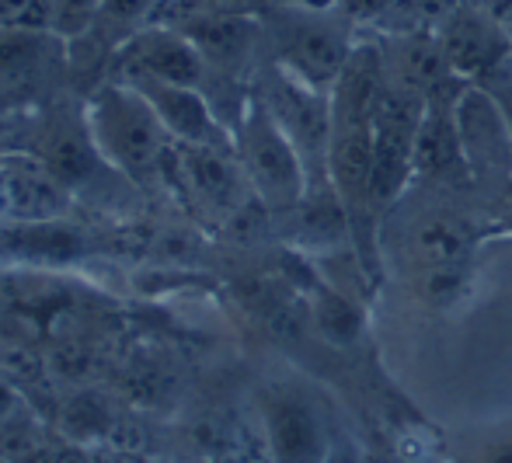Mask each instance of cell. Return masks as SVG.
<instances>
[{
	"mask_svg": "<svg viewBox=\"0 0 512 463\" xmlns=\"http://www.w3.org/2000/svg\"><path fill=\"white\" fill-rule=\"evenodd\" d=\"M88 126L98 150L140 195L168 192V168L175 140L154 105L129 81L102 77L88 88Z\"/></svg>",
	"mask_w": 512,
	"mask_h": 463,
	"instance_id": "obj_1",
	"label": "cell"
},
{
	"mask_svg": "<svg viewBox=\"0 0 512 463\" xmlns=\"http://www.w3.org/2000/svg\"><path fill=\"white\" fill-rule=\"evenodd\" d=\"M32 129L35 133L28 150H35L46 161V168L74 195L77 206L119 209L133 199H143L98 150L88 126V94H49L39 105Z\"/></svg>",
	"mask_w": 512,
	"mask_h": 463,
	"instance_id": "obj_2",
	"label": "cell"
},
{
	"mask_svg": "<svg viewBox=\"0 0 512 463\" xmlns=\"http://www.w3.org/2000/svg\"><path fill=\"white\" fill-rule=\"evenodd\" d=\"M265 56L317 91H331L359 46V21L342 7L272 4L262 14Z\"/></svg>",
	"mask_w": 512,
	"mask_h": 463,
	"instance_id": "obj_3",
	"label": "cell"
},
{
	"mask_svg": "<svg viewBox=\"0 0 512 463\" xmlns=\"http://www.w3.org/2000/svg\"><path fill=\"white\" fill-rule=\"evenodd\" d=\"M234 154L248 175L251 192L272 216H286L310 192L304 157L255 91H251L241 119L234 122Z\"/></svg>",
	"mask_w": 512,
	"mask_h": 463,
	"instance_id": "obj_4",
	"label": "cell"
},
{
	"mask_svg": "<svg viewBox=\"0 0 512 463\" xmlns=\"http://www.w3.org/2000/svg\"><path fill=\"white\" fill-rule=\"evenodd\" d=\"M258 429L269 463H328L335 439L321 401L297 380H265L258 387Z\"/></svg>",
	"mask_w": 512,
	"mask_h": 463,
	"instance_id": "obj_5",
	"label": "cell"
},
{
	"mask_svg": "<svg viewBox=\"0 0 512 463\" xmlns=\"http://www.w3.org/2000/svg\"><path fill=\"white\" fill-rule=\"evenodd\" d=\"M168 195H178L196 216H209L220 227L241 220L248 209L262 206L251 192L248 175L234 147H189L175 143L168 168Z\"/></svg>",
	"mask_w": 512,
	"mask_h": 463,
	"instance_id": "obj_6",
	"label": "cell"
},
{
	"mask_svg": "<svg viewBox=\"0 0 512 463\" xmlns=\"http://www.w3.org/2000/svg\"><path fill=\"white\" fill-rule=\"evenodd\" d=\"M251 91L269 105L276 122L286 129L293 147L300 150L310 175V188H324L328 182V147H331V91H317L272 63L269 56L255 70Z\"/></svg>",
	"mask_w": 512,
	"mask_h": 463,
	"instance_id": "obj_7",
	"label": "cell"
},
{
	"mask_svg": "<svg viewBox=\"0 0 512 463\" xmlns=\"http://www.w3.org/2000/svg\"><path fill=\"white\" fill-rule=\"evenodd\" d=\"M425 94L387 77L373 105V206L384 216L415 178V136L422 126Z\"/></svg>",
	"mask_w": 512,
	"mask_h": 463,
	"instance_id": "obj_8",
	"label": "cell"
},
{
	"mask_svg": "<svg viewBox=\"0 0 512 463\" xmlns=\"http://www.w3.org/2000/svg\"><path fill=\"white\" fill-rule=\"evenodd\" d=\"M70 77V46L39 28H0V108L42 105Z\"/></svg>",
	"mask_w": 512,
	"mask_h": 463,
	"instance_id": "obj_9",
	"label": "cell"
},
{
	"mask_svg": "<svg viewBox=\"0 0 512 463\" xmlns=\"http://www.w3.org/2000/svg\"><path fill=\"white\" fill-rule=\"evenodd\" d=\"M443 56L450 70L467 84H492L495 77L512 67V32L506 21L481 11L478 4L464 0L443 25L436 28Z\"/></svg>",
	"mask_w": 512,
	"mask_h": 463,
	"instance_id": "obj_10",
	"label": "cell"
},
{
	"mask_svg": "<svg viewBox=\"0 0 512 463\" xmlns=\"http://www.w3.org/2000/svg\"><path fill=\"white\" fill-rule=\"evenodd\" d=\"M74 209V195L35 150H0V227L56 223L67 220Z\"/></svg>",
	"mask_w": 512,
	"mask_h": 463,
	"instance_id": "obj_11",
	"label": "cell"
},
{
	"mask_svg": "<svg viewBox=\"0 0 512 463\" xmlns=\"http://www.w3.org/2000/svg\"><path fill=\"white\" fill-rule=\"evenodd\" d=\"M453 115L474 182H502L506 188L512 178V122L502 101L481 84H464Z\"/></svg>",
	"mask_w": 512,
	"mask_h": 463,
	"instance_id": "obj_12",
	"label": "cell"
},
{
	"mask_svg": "<svg viewBox=\"0 0 512 463\" xmlns=\"http://www.w3.org/2000/svg\"><path fill=\"white\" fill-rule=\"evenodd\" d=\"M129 84L154 105L157 119L164 122V129H168V136L175 143H189V147H234V133L216 115L206 91L189 88V84L154 81V77H133Z\"/></svg>",
	"mask_w": 512,
	"mask_h": 463,
	"instance_id": "obj_13",
	"label": "cell"
},
{
	"mask_svg": "<svg viewBox=\"0 0 512 463\" xmlns=\"http://www.w3.org/2000/svg\"><path fill=\"white\" fill-rule=\"evenodd\" d=\"M464 91L450 88L425 98V112H422V126L415 136V178H429V182H446V185H471V164L464 157V143H460V129H457V94Z\"/></svg>",
	"mask_w": 512,
	"mask_h": 463,
	"instance_id": "obj_14",
	"label": "cell"
},
{
	"mask_svg": "<svg viewBox=\"0 0 512 463\" xmlns=\"http://www.w3.org/2000/svg\"><path fill=\"white\" fill-rule=\"evenodd\" d=\"M415 258L432 272H453L464 269L467 255L474 248V230L464 216L436 213L415 227Z\"/></svg>",
	"mask_w": 512,
	"mask_h": 463,
	"instance_id": "obj_15",
	"label": "cell"
},
{
	"mask_svg": "<svg viewBox=\"0 0 512 463\" xmlns=\"http://www.w3.org/2000/svg\"><path fill=\"white\" fill-rule=\"evenodd\" d=\"M310 317H314V328L335 345H349L352 338L363 331V314H359V307H352V303L331 286H314Z\"/></svg>",
	"mask_w": 512,
	"mask_h": 463,
	"instance_id": "obj_16",
	"label": "cell"
},
{
	"mask_svg": "<svg viewBox=\"0 0 512 463\" xmlns=\"http://www.w3.org/2000/svg\"><path fill=\"white\" fill-rule=\"evenodd\" d=\"M105 0H46L49 11V32L60 35L63 42H77L81 35L91 32V25L102 14Z\"/></svg>",
	"mask_w": 512,
	"mask_h": 463,
	"instance_id": "obj_17",
	"label": "cell"
},
{
	"mask_svg": "<svg viewBox=\"0 0 512 463\" xmlns=\"http://www.w3.org/2000/svg\"><path fill=\"white\" fill-rule=\"evenodd\" d=\"M0 28H39V32H49L46 0H0Z\"/></svg>",
	"mask_w": 512,
	"mask_h": 463,
	"instance_id": "obj_18",
	"label": "cell"
},
{
	"mask_svg": "<svg viewBox=\"0 0 512 463\" xmlns=\"http://www.w3.org/2000/svg\"><path fill=\"white\" fill-rule=\"evenodd\" d=\"M171 7H185V11H216V14H255L262 18L272 7V0H164Z\"/></svg>",
	"mask_w": 512,
	"mask_h": 463,
	"instance_id": "obj_19",
	"label": "cell"
},
{
	"mask_svg": "<svg viewBox=\"0 0 512 463\" xmlns=\"http://www.w3.org/2000/svg\"><path fill=\"white\" fill-rule=\"evenodd\" d=\"M39 463H102V460H98V453L91 450V443H77V439H70L60 432V436L49 443V450L42 453Z\"/></svg>",
	"mask_w": 512,
	"mask_h": 463,
	"instance_id": "obj_20",
	"label": "cell"
},
{
	"mask_svg": "<svg viewBox=\"0 0 512 463\" xmlns=\"http://www.w3.org/2000/svg\"><path fill=\"white\" fill-rule=\"evenodd\" d=\"M471 4H478L481 11H488V14H495L499 21H512V0H471Z\"/></svg>",
	"mask_w": 512,
	"mask_h": 463,
	"instance_id": "obj_21",
	"label": "cell"
},
{
	"mask_svg": "<svg viewBox=\"0 0 512 463\" xmlns=\"http://www.w3.org/2000/svg\"><path fill=\"white\" fill-rule=\"evenodd\" d=\"M272 4H293V7H338V0H272Z\"/></svg>",
	"mask_w": 512,
	"mask_h": 463,
	"instance_id": "obj_22",
	"label": "cell"
},
{
	"mask_svg": "<svg viewBox=\"0 0 512 463\" xmlns=\"http://www.w3.org/2000/svg\"><path fill=\"white\" fill-rule=\"evenodd\" d=\"M328 463H352V460H349V457H342V453H338V450H335V457H331Z\"/></svg>",
	"mask_w": 512,
	"mask_h": 463,
	"instance_id": "obj_23",
	"label": "cell"
},
{
	"mask_svg": "<svg viewBox=\"0 0 512 463\" xmlns=\"http://www.w3.org/2000/svg\"><path fill=\"white\" fill-rule=\"evenodd\" d=\"M506 199H509V206H512V178L506 182Z\"/></svg>",
	"mask_w": 512,
	"mask_h": 463,
	"instance_id": "obj_24",
	"label": "cell"
},
{
	"mask_svg": "<svg viewBox=\"0 0 512 463\" xmlns=\"http://www.w3.org/2000/svg\"><path fill=\"white\" fill-rule=\"evenodd\" d=\"M506 112H509V122H512V105H509V108H506Z\"/></svg>",
	"mask_w": 512,
	"mask_h": 463,
	"instance_id": "obj_25",
	"label": "cell"
}]
</instances>
